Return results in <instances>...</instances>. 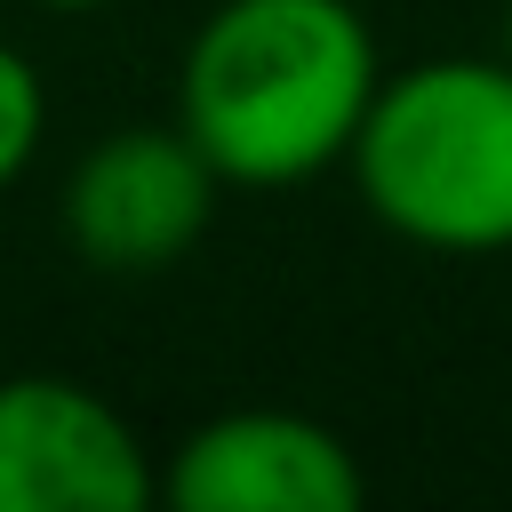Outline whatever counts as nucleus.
I'll return each instance as SVG.
<instances>
[{
	"mask_svg": "<svg viewBox=\"0 0 512 512\" xmlns=\"http://www.w3.org/2000/svg\"><path fill=\"white\" fill-rule=\"evenodd\" d=\"M344 168L360 208L408 248H512V56H424L384 72Z\"/></svg>",
	"mask_w": 512,
	"mask_h": 512,
	"instance_id": "obj_2",
	"label": "nucleus"
},
{
	"mask_svg": "<svg viewBox=\"0 0 512 512\" xmlns=\"http://www.w3.org/2000/svg\"><path fill=\"white\" fill-rule=\"evenodd\" d=\"M376 80V32L352 0H216L176 56V128L224 184L288 192L344 168Z\"/></svg>",
	"mask_w": 512,
	"mask_h": 512,
	"instance_id": "obj_1",
	"label": "nucleus"
},
{
	"mask_svg": "<svg viewBox=\"0 0 512 512\" xmlns=\"http://www.w3.org/2000/svg\"><path fill=\"white\" fill-rule=\"evenodd\" d=\"M160 496L176 512H352L368 472L352 440L304 408H224L168 448Z\"/></svg>",
	"mask_w": 512,
	"mask_h": 512,
	"instance_id": "obj_5",
	"label": "nucleus"
},
{
	"mask_svg": "<svg viewBox=\"0 0 512 512\" xmlns=\"http://www.w3.org/2000/svg\"><path fill=\"white\" fill-rule=\"evenodd\" d=\"M160 464L80 376H0V512H144Z\"/></svg>",
	"mask_w": 512,
	"mask_h": 512,
	"instance_id": "obj_4",
	"label": "nucleus"
},
{
	"mask_svg": "<svg viewBox=\"0 0 512 512\" xmlns=\"http://www.w3.org/2000/svg\"><path fill=\"white\" fill-rule=\"evenodd\" d=\"M40 136H48V88H40V64L0 32V192H16V176L40 160Z\"/></svg>",
	"mask_w": 512,
	"mask_h": 512,
	"instance_id": "obj_6",
	"label": "nucleus"
},
{
	"mask_svg": "<svg viewBox=\"0 0 512 512\" xmlns=\"http://www.w3.org/2000/svg\"><path fill=\"white\" fill-rule=\"evenodd\" d=\"M32 8H48V16H96V8H112V0H32Z\"/></svg>",
	"mask_w": 512,
	"mask_h": 512,
	"instance_id": "obj_7",
	"label": "nucleus"
},
{
	"mask_svg": "<svg viewBox=\"0 0 512 512\" xmlns=\"http://www.w3.org/2000/svg\"><path fill=\"white\" fill-rule=\"evenodd\" d=\"M216 192L224 176L208 168V152L168 120H128L112 136H96L72 176H64V200H56V224H64V248L88 264V272H112V280H152L168 264H184L216 216Z\"/></svg>",
	"mask_w": 512,
	"mask_h": 512,
	"instance_id": "obj_3",
	"label": "nucleus"
},
{
	"mask_svg": "<svg viewBox=\"0 0 512 512\" xmlns=\"http://www.w3.org/2000/svg\"><path fill=\"white\" fill-rule=\"evenodd\" d=\"M496 48L512 56V0H504V16H496Z\"/></svg>",
	"mask_w": 512,
	"mask_h": 512,
	"instance_id": "obj_8",
	"label": "nucleus"
}]
</instances>
